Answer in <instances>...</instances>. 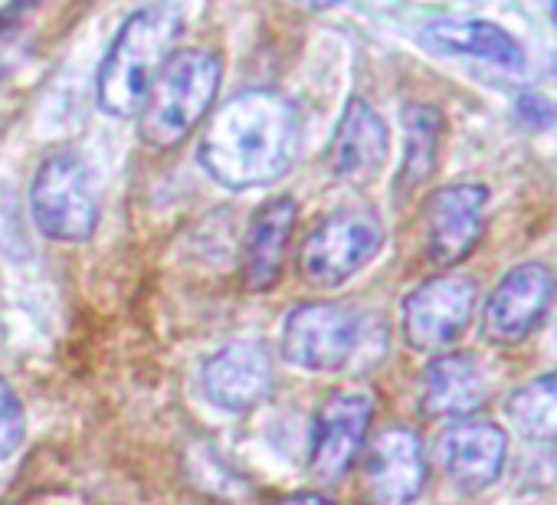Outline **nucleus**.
I'll use <instances>...</instances> for the list:
<instances>
[{"mask_svg": "<svg viewBox=\"0 0 557 505\" xmlns=\"http://www.w3.org/2000/svg\"><path fill=\"white\" fill-rule=\"evenodd\" d=\"M296 148V106L272 89H246L207 119L197 158L216 184L230 190H252L283 177Z\"/></svg>", "mask_w": 557, "mask_h": 505, "instance_id": "obj_1", "label": "nucleus"}, {"mask_svg": "<svg viewBox=\"0 0 557 505\" xmlns=\"http://www.w3.org/2000/svg\"><path fill=\"white\" fill-rule=\"evenodd\" d=\"M177 40L181 17L171 8L154 4L132 14L109 44V53L99 66L96 96L102 112L115 119H135L164 63L181 50Z\"/></svg>", "mask_w": 557, "mask_h": 505, "instance_id": "obj_2", "label": "nucleus"}, {"mask_svg": "<svg viewBox=\"0 0 557 505\" xmlns=\"http://www.w3.org/2000/svg\"><path fill=\"white\" fill-rule=\"evenodd\" d=\"M223 83L220 57L197 47H181L158 73L145 106L138 109V135L154 151L177 148L213 109Z\"/></svg>", "mask_w": 557, "mask_h": 505, "instance_id": "obj_3", "label": "nucleus"}, {"mask_svg": "<svg viewBox=\"0 0 557 505\" xmlns=\"http://www.w3.org/2000/svg\"><path fill=\"white\" fill-rule=\"evenodd\" d=\"M34 223L57 243H86L99 226V197L86 161L60 148L34 174L30 184Z\"/></svg>", "mask_w": 557, "mask_h": 505, "instance_id": "obj_4", "label": "nucleus"}, {"mask_svg": "<svg viewBox=\"0 0 557 505\" xmlns=\"http://www.w3.org/2000/svg\"><path fill=\"white\" fill-rule=\"evenodd\" d=\"M381 243H384V226L371 210L364 207L335 210L306 236L299 253V273L312 286L335 290L377 257Z\"/></svg>", "mask_w": 557, "mask_h": 505, "instance_id": "obj_5", "label": "nucleus"}, {"mask_svg": "<svg viewBox=\"0 0 557 505\" xmlns=\"http://www.w3.org/2000/svg\"><path fill=\"white\" fill-rule=\"evenodd\" d=\"M475 312V283L459 273H446L420 283L404 299V338L410 348L436 355L449 348Z\"/></svg>", "mask_w": 557, "mask_h": 505, "instance_id": "obj_6", "label": "nucleus"}, {"mask_svg": "<svg viewBox=\"0 0 557 505\" xmlns=\"http://www.w3.org/2000/svg\"><path fill=\"white\" fill-rule=\"evenodd\" d=\"M361 345V316L335 303H306L286 319L283 352L302 371H338Z\"/></svg>", "mask_w": 557, "mask_h": 505, "instance_id": "obj_7", "label": "nucleus"}, {"mask_svg": "<svg viewBox=\"0 0 557 505\" xmlns=\"http://www.w3.org/2000/svg\"><path fill=\"white\" fill-rule=\"evenodd\" d=\"M557 280L544 263H521L508 270L482 306V335L492 345H518L547 316Z\"/></svg>", "mask_w": 557, "mask_h": 505, "instance_id": "obj_8", "label": "nucleus"}, {"mask_svg": "<svg viewBox=\"0 0 557 505\" xmlns=\"http://www.w3.org/2000/svg\"><path fill=\"white\" fill-rule=\"evenodd\" d=\"M488 190L482 184H446L430 194L423 223H426V257L436 267L462 263L482 239Z\"/></svg>", "mask_w": 557, "mask_h": 505, "instance_id": "obj_9", "label": "nucleus"}, {"mask_svg": "<svg viewBox=\"0 0 557 505\" xmlns=\"http://www.w3.org/2000/svg\"><path fill=\"white\" fill-rule=\"evenodd\" d=\"M374 417V397L368 391H338L332 394L319 417L312 433V476L319 482H338L351 463L358 459L368 427Z\"/></svg>", "mask_w": 557, "mask_h": 505, "instance_id": "obj_10", "label": "nucleus"}, {"mask_svg": "<svg viewBox=\"0 0 557 505\" xmlns=\"http://www.w3.org/2000/svg\"><path fill=\"white\" fill-rule=\"evenodd\" d=\"M508 436L495 420H453V427L443 430L436 443V459L446 472V479L462 492H482L488 489L502 469H505Z\"/></svg>", "mask_w": 557, "mask_h": 505, "instance_id": "obj_11", "label": "nucleus"}, {"mask_svg": "<svg viewBox=\"0 0 557 505\" xmlns=\"http://www.w3.org/2000/svg\"><path fill=\"white\" fill-rule=\"evenodd\" d=\"M387 148L391 138L384 119L361 96H355L345 106V115L329 145V171L342 184H371L384 171Z\"/></svg>", "mask_w": 557, "mask_h": 505, "instance_id": "obj_12", "label": "nucleus"}, {"mask_svg": "<svg viewBox=\"0 0 557 505\" xmlns=\"http://www.w3.org/2000/svg\"><path fill=\"white\" fill-rule=\"evenodd\" d=\"M207 397L230 410L243 414L256 407L272 391V358L262 342H230L203 365Z\"/></svg>", "mask_w": 557, "mask_h": 505, "instance_id": "obj_13", "label": "nucleus"}, {"mask_svg": "<svg viewBox=\"0 0 557 505\" xmlns=\"http://www.w3.org/2000/svg\"><path fill=\"white\" fill-rule=\"evenodd\" d=\"M364 476L377 505H410L426 482L420 436L410 427H387L377 433L368 449Z\"/></svg>", "mask_w": 557, "mask_h": 505, "instance_id": "obj_14", "label": "nucleus"}, {"mask_svg": "<svg viewBox=\"0 0 557 505\" xmlns=\"http://www.w3.org/2000/svg\"><path fill=\"white\" fill-rule=\"evenodd\" d=\"M296 217H299V210H296V200H289V197L265 200L252 213V220L246 226V236H243V253H239L243 283L252 293L269 290L278 280V273H283L286 246H289Z\"/></svg>", "mask_w": 557, "mask_h": 505, "instance_id": "obj_15", "label": "nucleus"}, {"mask_svg": "<svg viewBox=\"0 0 557 505\" xmlns=\"http://www.w3.org/2000/svg\"><path fill=\"white\" fill-rule=\"evenodd\" d=\"M488 401V384L469 355H440L426 365L420 384V407L433 420L475 417Z\"/></svg>", "mask_w": 557, "mask_h": 505, "instance_id": "obj_16", "label": "nucleus"}, {"mask_svg": "<svg viewBox=\"0 0 557 505\" xmlns=\"http://www.w3.org/2000/svg\"><path fill=\"white\" fill-rule=\"evenodd\" d=\"M420 40L436 53L475 57L502 70H524V47L492 21H433Z\"/></svg>", "mask_w": 557, "mask_h": 505, "instance_id": "obj_17", "label": "nucleus"}, {"mask_svg": "<svg viewBox=\"0 0 557 505\" xmlns=\"http://www.w3.org/2000/svg\"><path fill=\"white\" fill-rule=\"evenodd\" d=\"M404 168L397 174V194H413L436 168L443 115L426 102L404 106Z\"/></svg>", "mask_w": 557, "mask_h": 505, "instance_id": "obj_18", "label": "nucleus"}, {"mask_svg": "<svg viewBox=\"0 0 557 505\" xmlns=\"http://www.w3.org/2000/svg\"><path fill=\"white\" fill-rule=\"evenodd\" d=\"M505 417L531 443H557V371H547L521 384L508 404Z\"/></svg>", "mask_w": 557, "mask_h": 505, "instance_id": "obj_19", "label": "nucleus"}, {"mask_svg": "<svg viewBox=\"0 0 557 505\" xmlns=\"http://www.w3.org/2000/svg\"><path fill=\"white\" fill-rule=\"evenodd\" d=\"M21 440H24V410L14 387L0 378V459L17 453Z\"/></svg>", "mask_w": 557, "mask_h": 505, "instance_id": "obj_20", "label": "nucleus"}, {"mask_svg": "<svg viewBox=\"0 0 557 505\" xmlns=\"http://www.w3.org/2000/svg\"><path fill=\"white\" fill-rule=\"evenodd\" d=\"M27 4H34V0H17V4L8 11V14H0V79H4V73H8V50H11V40H14V27H17V14L27 8Z\"/></svg>", "mask_w": 557, "mask_h": 505, "instance_id": "obj_21", "label": "nucleus"}, {"mask_svg": "<svg viewBox=\"0 0 557 505\" xmlns=\"http://www.w3.org/2000/svg\"><path fill=\"white\" fill-rule=\"evenodd\" d=\"M269 505H335V502L319 495V492H302V495H283V498H275Z\"/></svg>", "mask_w": 557, "mask_h": 505, "instance_id": "obj_22", "label": "nucleus"}, {"mask_svg": "<svg viewBox=\"0 0 557 505\" xmlns=\"http://www.w3.org/2000/svg\"><path fill=\"white\" fill-rule=\"evenodd\" d=\"M550 24L557 27V0H550Z\"/></svg>", "mask_w": 557, "mask_h": 505, "instance_id": "obj_23", "label": "nucleus"}]
</instances>
